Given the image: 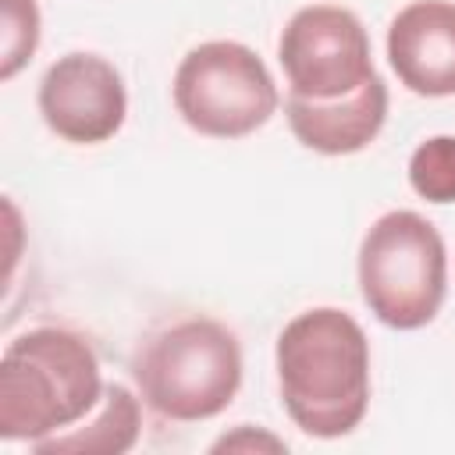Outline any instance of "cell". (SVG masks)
Here are the masks:
<instances>
[{"mask_svg": "<svg viewBox=\"0 0 455 455\" xmlns=\"http://www.w3.org/2000/svg\"><path fill=\"white\" fill-rule=\"evenodd\" d=\"M277 384L291 423L309 437L352 434L370 405V341L334 306L284 323L277 338Z\"/></svg>", "mask_w": 455, "mask_h": 455, "instance_id": "6da1fadb", "label": "cell"}, {"mask_svg": "<svg viewBox=\"0 0 455 455\" xmlns=\"http://www.w3.org/2000/svg\"><path fill=\"white\" fill-rule=\"evenodd\" d=\"M103 398L92 345L68 327H32L0 359V437L43 441L75 427Z\"/></svg>", "mask_w": 455, "mask_h": 455, "instance_id": "7a4b0ae2", "label": "cell"}, {"mask_svg": "<svg viewBox=\"0 0 455 455\" xmlns=\"http://www.w3.org/2000/svg\"><path fill=\"white\" fill-rule=\"evenodd\" d=\"M142 402L164 419H210L231 405L242 384L238 338L210 316H188L156 331L135 355Z\"/></svg>", "mask_w": 455, "mask_h": 455, "instance_id": "3957f363", "label": "cell"}, {"mask_svg": "<svg viewBox=\"0 0 455 455\" xmlns=\"http://www.w3.org/2000/svg\"><path fill=\"white\" fill-rule=\"evenodd\" d=\"M359 291L370 313L395 331L430 323L448 291L441 231L416 210L377 217L359 245Z\"/></svg>", "mask_w": 455, "mask_h": 455, "instance_id": "277c9868", "label": "cell"}, {"mask_svg": "<svg viewBox=\"0 0 455 455\" xmlns=\"http://www.w3.org/2000/svg\"><path fill=\"white\" fill-rule=\"evenodd\" d=\"M174 107L188 128L210 139H242L277 110V85L267 64L235 39L192 46L174 71Z\"/></svg>", "mask_w": 455, "mask_h": 455, "instance_id": "5b68a950", "label": "cell"}, {"mask_svg": "<svg viewBox=\"0 0 455 455\" xmlns=\"http://www.w3.org/2000/svg\"><path fill=\"white\" fill-rule=\"evenodd\" d=\"M277 60L295 96L338 100L370 82L373 57L363 21L348 7L309 4L291 14L277 39Z\"/></svg>", "mask_w": 455, "mask_h": 455, "instance_id": "8992f818", "label": "cell"}, {"mask_svg": "<svg viewBox=\"0 0 455 455\" xmlns=\"http://www.w3.org/2000/svg\"><path fill=\"white\" fill-rule=\"evenodd\" d=\"M39 114L46 128L68 142H107L128 114L124 78L100 53H64L39 82Z\"/></svg>", "mask_w": 455, "mask_h": 455, "instance_id": "52a82bcc", "label": "cell"}, {"mask_svg": "<svg viewBox=\"0 0 455 455\" xmlns=\"http://www.w3.org/2000/svg\"><path fill=\"white\" fill-rule=\"evenodd\" d=\"M387 60L416 96H455V4L412 0L391 18Z\"/></svg>", "mask_w": 455, "mask_h": 455, "instance_id": "ba28073f", "label": "cell"}, {"mask_svg": "<svg viewBox=\"0 0 455 455\" xmlns=\"http://www.w3.org/2000/svg\"><path fill=\"white\" fill-rule=\"evenodd\" d=\"M288 124L295 139L306 149L327 153V156H345L359 153L377 139L387 117V85L380 75L363 82L355 92L338 96V100H306L288 92L284 103Z\"/></svg>", "mask_w": 455, "mask_h": 455, "instance_id": "9c48e42d", "label": "cell"}, {"mask_svg": "<svg viewBox=\"0 0 455 455\" xmlns=\"http://www.w3.org/2000/svg\"><path fill=\"white\" fill-rule=\"evenodd\" d=\"M142 430V409L139 398L124 384L103 387V405L85 427H68L60 434H50L36 441L32 448L39 455H121L139 441Z\"/></svg>", "mask_w": 455, "mask_h": 455, "instance_id": "30bf717a", "label": "cell"}, {"mask_svg": "<svg viewBox=\"0 0 455 455\" xmlns=\"http://www.w3.org/2000/svg\"><path fill=\"white\" fill-rule=\"evenodd\" d=\"M409 185L427 203H455V135H434L412 149Z\"/></svg>", "mask_w": 455, "mask_h": 455, "instance_id": "8fae6325", "label": "cell"}, {"mask_svg": "<svg viewBox=\"0 0 455 455\" xmlns=\"http://www.w3.org/2000/svg\"><path fill=\"white\" fill-rule=\"evenodd\" d=\"M4 4V53L0 78H14L39 46V7L36 0H0Z\"/></svg>", "mask_w": 455, "mask_h": 455, "instance_id": "7c38bea8", "label": "cell"}, {"mask_svg": "<svg viewBox=\"0 0 455 455\" xmlns=\"http://www.w3.org/2000/svg\"><path fill=\"white\" fill-rule=\"evenodd\" d=\"M210 451H288V444L281 441V437H274L270 430H256V427H235L231 434H224V437H217L213 444H210Z\"/></svg>", "mask_w": 455, "mask_h": 455, "instance_id": "4fadbf2b", "label": "cell"}]
</instances>
